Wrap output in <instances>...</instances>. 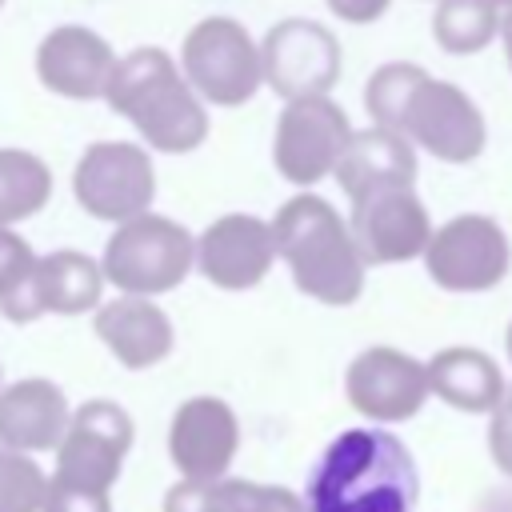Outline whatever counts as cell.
<instances>
[{"mask_svg": "<svg viewBox=\"0 0 512 512\" xmlns=\"http://www.w3.org/2000/svg\"><path fill=\"white\" fill-rule=\"evenodd\" d=\"M372 124L408 136L416 148L444 164H472L488 144L480 104L452 80H436L412 60L380 64L364 84Z\"/></svg>", "mask_w": 512, "mask_h": 512, "instance_id": "obj_1", "label": "cell"}, {"mask_svg": "<svg viewBox=\"0 0 512 512\" xmlns=\"http://www.w3.org/2000/svg\"><path fill=\"white\" fill-rule=\"evenodd\" d=\"M416 500V460L384 424L332 436L304 488L308 512H416Z\"/></svg>", "mask_w": 512, "mask_h": 512, "instance_id": "obj_2", "label": "cell"}, {"mask_svg": "<svg viewBox=\"0 0 512 512\" xmlns=\"http://www.w3.org/2000/svg\"><path fill=\"white\" fill-rule=\"evenodd\" d=\"M104 100L140 132L148 148L164 156L196 152L208 140V100L188 84L184 68L164 48L140 44L120 56Z\"/></svg>", "mask_w": 512, "mask_h": 512, "instance_id": "obj_3", "label": "cell"}, {"mask_svg": "<svg viewBox=\"0 0 512 512\" xmlns=\"http://www.w3.org/2000/svg\"><path fill=\"white\" fill-rule=\"evenodd\" d=\"M280 260L292 284L328 308H348L364 292L368 260L352 236V224L316 192L284 200L272 216Z\"/></svg>", "mask_w": 512, "mask_h": 512, "instance_id": "obj_4", "label": "cell"}, {"mask_svg": "<svg viewBox=\"0 0 512 512\" xmlns=\"http://www.w3.org/2000/svg\"><path fill=\"white\" fill-rule=\"evenodd\" d=\"M192 264H196L192 232L160 212H140L116 224V232L104 244L108 284L128 296H164L188 280Z\"/></svg>", "mask_w": 512, "mask_h": 512, "instance_id": "obj_5", "label": "cell"}, {"mask_svg": "<svg viewBox=\"0 0 512 512\" xmlns=\"http://www.w3.org/2000/svg\"><path fill=\"white\" fill-rule=\"evenodd\" d=\"M180 68L216 108H240L264 88V52L232 16H204L184 32Z\"/></svg>", "mask_w": 512, "mask_h": 512, "instance_id": "obj_6", "label": "cell"}, {"mask_svg": "<svg viewBox=\"0 0 512 512\" xmlns=\"http://www.w3.org/2000/svg\"><path fill=\"white\" fill-rule=\"evenodd\" d=\"M76 204L92 220L124 224L140 212H152L156 200V164L148 148L128 140H100L88 144L72 172Z\"/></svg>", "mask_w": 512, "mask_h": 512, "instance_id": "obj_7", "label": "cell"}, {"mask_svg": "<svg viewBox=\"0 0 512 512\" xmlns=\"http://www.w3.org/2000/svg\"><path fill=\"white\" fill-rule=\"evenodd\" d=\"M352 140L348 112L332 96H300L284 100L272 132V164L288 184H316L336 176V164Z\"/></svg>", "mask_w": 512, "mask_h": 512, "instance_id": "obj_8", "label": "cell"}, {"mask_svg": "<svg viewBox=\"0 0 512 512\" xmlns=\"http://www.w3.org/2000/svg\"><path fill=\"white\" fill-rule=\"evenodd\" d=\"M420 260L428 280L444 292H488L508 276L512 244L492 216L464 212L432 232Z\"/></svg>", "mask_w": 512, "mask_h": 512, "instance_id": "obj_9", "label": "cell"}, {"mask_svg": "<svg viewBox=\"0 0 512 512\" xmlns=\"http://www.w3.org/2000/svg\"><path fill=\"white\" fill-rule=\"evenodd\" d=\"M132 436L136 424L116 400H84L80 408H72V424L56 448L52 484L112 492L124 456L132 452Z\"/></svg>", "mask_w": 512, "mask_h": 512, "instance_id": "obj_10", "label": "cell"}, {"mask_svg": "<svg viewBox=\"0 0 512 512\" xmlns=\"http://www.w3.org/2000/svg\"><path fill=\"white\" fill-rule=\"evenodd\" d=\"M264 52V84L280 100L328 96L340 80V40L320 20L288 16L272 24L260 40Z\"/></svg>", "mask_w": 512, "mask_h": 512, "instance_id": "obj_11", "label": "cell"}, {"mask_svg": "<svg viewBox=\"0 0 512 512\" xmlns=\"http://www.w3.org/2000/svg\"><path fill=\"white\" fill-rule=\"evenodd\" d=\"M344 396L372 424H404L432 396L428 364L392 344H372L352 356L344 372Z\"/></svg>", "mask_w": 512, "mask_h": 512, "instance_id": "obj_12", "label": "cell"}, {"mask_svg": "<svg viewBox=\"0 0 512 512\" xmlns=\"http://www.w3.org/2000/svg\"><path fill=\"white\" fill-rule=\"evenodd\" d=\"M276 260H280V248H276L272 220H260L252 212L216 216L196 236V272L224 292H248L264 284Z\"/></svg>", "mask_w": 512, "mask_h": 512, "instance_id": "obj_13", "label": "cell"}, {"mask_svg": "<svg viewBox=\"0 0 512 512\" xmlns=\"http://www.w3.org/2000/svg\"><path fill=\"white\" fill-rule=\"evenodd\" d=\"M352 236L364 252L368 264H404L424 256L428 240H432V220L424 200L416 196L412 184H396V188H380L368 192L360 200H352Z\"/></svg>", "mask_w": 512, "mask_h": 512, "instance_id": "obj_14", "label": "cell"}, {"mask_svg": "<svg viewBox=\"0 0 512 512\" xmlns=\"http://www.w3.org/2000/svg\"><path fill=\"white\" fill-rule=\"evenodd\" d=\"M240 448V420L220 396H192L172 412L168 456L184 480H220Z\"/></svg>", "mask_w": 512, "mask_h": 512, "instance_id": "obj_15", "label": "cell"}, {"mask_svg": "<svg viewBox=\"0 0 512 512\" xmlns=\"http://www.w3.org/2000/svg\"><path fill=\"white\" fill-rule=\"evenodd\" d=\"M116 64H120L116 48L84 24H60L36 48V80L64 100L104 96Z\"/></svg>", "mask_w": 512, "mask_h": 512, "instance_id": "obj_16", "label": "cell"}, {"mask_svg": "<svg viewBox=\"0 0 512 512\" xmlns=\"http://www.w3.org/2000/svg\"><path fill=\"white\" fill-rule=\"evenodd\" d=\"M92 332L132 372L160 364L176 344V328L168 312L152 304V296H128V292H120L116 300L92 312Z\"/></svg>", "mask_w": 512, "mask_h": 512, "instance_id": "obj_17", "label": "cell"}, {"mask_svg": "<svg viewBox=\"0 0 512 512\" xmlns=\"http://www.w3.org/2000/svg\"><path fill=\"white\" fill-rule=\"evenodd\" d=\"M72 424L68 396L56 380L24 376L0 388V444L20 452H56Z\"/></svg>", "mask_w": 512, "mask_h": 512, "instance_id": "obj_18", "label": "cell"}, {"mask_svg": "<svg viewBox=\"0 0 512 512\" xmlns=\"http://www.w3.org/2000/svg\"><path fill=\"white\" fill-rule=\"evenodd\" d=\"M336 184L348 200H360L368 192L396 188V184H416V144L380 124L352 132L336 164Z\"/></svg>", "mask_w": 512, "mask_h": 512, "instance_id": "obj_19", "label": "cell"}, {"mask_svg": "<svg viewBox=\"0 0 512 512\" xmlns=\"http://www.w3.org/2000/svg\"><path fill=\"white\" fill-rule=\"evenodd\" d=\"M428 384L436 400H444L456 412H472V416H488L508 388L500 364L484 348H472V344L440 348L428 360Z\"/></svg>", "mask_w": 512, "mask_h": 512, "instance_id": "obj_20", "label": "cell"}, {"mask_svg": "<svg viewBox=\"0 0 512 512\" xmlns=\"http://www.w3.org/2000/svg\"><path fill=\"white\" fill-rule=\"evenodd\" d=\"M164 512H308L304 496L284 484H260L240 476L176 480L164 492Z\"/></svg>", "mask_w": 512, "mask_h": 512, "instance_id": "obj_21", "label": "cell"}, {"mask_svg": "<svg viewBox=\"0 0 512 512\" xmlns=\"http://www.w3.org/2000/svg\"><path fill=\"white\" fill-rule=\"evenodd\" d=\"M40 304L44 316H84L100 308L108 272L104 260L76 252V248H56L48 256H40Z\"/></svg>", "mask_w": 512, "mask_h": 512, "instance_id": "obj_22", "label": "cell"}, {"mask_svg": "<svg viewBox=\"0 0 512 512\" xmlns=\"http://www.w3.org/2000/svg\"><path fill=\"white\" fill-rule=\"evenodd\" d=\"M500 24L504 8L496 0H436L432 40L448 56H476L500 36Z\"/></svg>", "mask_w": 512, "mask_h": 512, "instance_id": "obj_23", "label": "cell"}, {"mask_svg": "<svg viewBox=\"0 0 512 512\" xmlns=\"http://www.w3.org/2000/svg\"><path fill=\"white\" fill-rule=\"evenodd\" d=\"M52 200V168L24 148H0V228L32 220Z\"/></svg>", "mask_w": 512, "mask_h": 512, "instance_id": "obj_24", "label": "cell"}, {"mask_svg": "<svg viewBox=\"0 0 512 512\" xmlns=\"http://www.w3.org/2000/svg\"><path fill=\"white\" fill-rule=\"evenodd\" d=\"M40 256L32 252V244L12 232L0 228V312L12 324H32L44 316L40 304Z\"/></svg>", "mask_w": 512, "mask_h": 512, "instance_id": "obj_25", "label": "cell"}, {"mask_svg": "<svg viewBox=\"0 0 512 512\" xmlns=\"http://www.w3.org/2000/svg\"><path fill=\"white\" fill-rule=\"evenodd\" d=\"M48 476L32 452L0 444V512H44Z\"/></svg>", "mask_w": 512, "mask_h": 512, "instance_id": "obj_26", "label": "cell"}, {"mask_svg": "<svg viewBox=\"0 0 512 512\" xmlns=\"http://www.w3.org/2000/svg\"><path fill=\"white\" fill-rule=\"evenodd\" d=\"M488 456L504 476H512V384L488 412Z\"/></svg>", "mask_w": 512, "mask_h": 512, "instance_id": "obj_27", "label": "cell"}, {"mask_svg": "<svg viewBox=\"0 0 512 512\" xmlns=\"http://www.w3.org/2000/svg\"><path fill=\"white\" fill-rule=\"evenodd\" d=\"M44 512H112V500H108V492L52 484V476H48V500H44Z\"/></svg>", "mask_w": 512, "mask_h": 512, "instance_id": "obj_28", "label": "cell"}, {"mask_svg": "<svg viewBox=\"0 0 512 512\" xmlns=\"http://www.w3.org/2000/svg\"><path fill=\"white\" fill-rule=\"evenodd\" d=\"M324 4L332 8V16H340L348 24H372L388 12L392 0H324Z\"/></svg>", "mask_w": 512, "mask_h": 512, "instance_id": "obj_29", "label": "cell"}, {"mask_svg": "<svg viewBox=\"0 0 512 512\" xmlns=\"http://www.w3.org/2000/svg\"><path fill=\"white\" fill-rule=\"evenodd\" d=\"M500 40H504V56L512 68V8H504V24H500Z\"/></svg>", "mask_w": 512, "mask_h": 512, "instance_id": "obj_30", "label": "cell"}, {"mask_svg": "<svg viewBox=\"0 0 512 512\" xmlns=\"http://www.w3.org/2000/svg\"><path fill=\"white\" fill-rule=\"evenodd\" d=\"M504 344H508V360H512V324H508V340Z\"/></svg>", "mask_w": 512, "mask_h": 512, "instance_id": "obj_31", "label": "cell"}, {"mask_svg": "<svg viewBox=\"0 0 512 512\" xmlns=\"http://www.w3.org/2000/svg\"><path fill=\"white\" fill-rule=\"evenodd\" d=\"M496 4H500V8H512V0H496Z\"/></svg>", "mask_w": 512, "mask_h": 512, "instance_id": "obj_32", "label": "cell"}, {"mask_svg": "<svg viewBox=\"0 0 512 512\" xmlns=\"http://www.w3.org/2000/svg\"><path fill=\"white\" fill-rule=\"evenodd\" d=\"M0 8H4V0H0Z\"/></svg>", "mask_w": 512, "mask_h": 512, "instance_id": "obj_33", "label": "cell"}]
</instances>
